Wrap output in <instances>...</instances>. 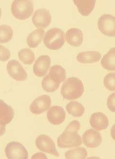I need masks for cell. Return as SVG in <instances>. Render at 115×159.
I'll return each mask as SVG.
<instances>
[{
  "label": "cell",
  "instance_id": "cell-15",
  "mask_svg": "<svg viewBox=\"0 0 115 159\" xmlns=\"http://www.w3.org/2000/svg\"><path fill=\"white\" fill-rule=\"evenodd\" d=\"M66 40L70 46L80 47L83 41V34L81 30L72 28L67 31L66 34Z\"/></svg>",
  "mask_w": 115,
  "mask_h": 159
},
{
  "label": "cell",
  "instance_id": "cell-19",
  "mask_svg": "<svg viewBox=\"0 0 115 159\" xmlns=\"http://www.w3.org/2000/svg\"><path fill=\"white\" fill-rule=\"evenodd\" d=\"M49 75L52 80L60 84L66 78V70L59 65L52 66L50 68Z\"/></svg>",
  "mask_w": 115,
  "mask_h": 159
},
{
  "label": "cell",
  "instance_id": "cell-13",
  "mask_svg": "<svg viewBox=\"0 0 115 159\" xmlns=\"http://www.w3.org/2000/svg\"><path fill=\"white\" fill-rule=\"evenodd\" d=\"M47 117L49 122L54 125L63 123L66 118V112L62 107L55 106L51 107L48 111Z\"/></svg>",
  "mask_w": 115,
  "mask_h": 159
},
{
  "label": "cell",
  "instance_id": "cell-18",
  "mask_svg": "<svg viewBox=\"0 0 115 159\" xmlns=\"http://www.w3.org/2000/svg\"><path fill=\"white\" fill-rule=\"evenodd\" d=\"M74 3L78 11L83 16L90 14L95 7L96 0H74Z\"/></svg>",
  "mask_w": 115,
  "mask_h": 159
},
{
  "label": "cell",
  "instance_id": "cell-11",
  "mask_svg": "<svg viewBox=\"0 0 115 159\" xmlns=\"http://www.w3.org/2000/svg\"><path fill=\"white\" fill-rule=\"evenodd\" d=\"M51 65V58L48 55H41L36 61L33 66V71L35 75L38 77L45 76Z\"/></svg>",
  "mask_w": 115,
  "mask_h": 159
},
{
  "label": "cell",
  "instance_id": "cell-10",
  "mask_svg": "<svg viewBox=\"0 0 115 159\" xmlns=\"http://www.w3.org/2000/svg\"><path fill=\"white\" fill-rule=\"evenodd\" d=\"M51 105L50 97L47 95H43L34 100L30 106V110L34 114H40L49 109Z\"/></svg>",
  "mask_w": 115,
  "mask_h": 159
},
{
  "label": "cell",
  "instance_id": "cell-24",
  "mask_svg": "<svg viewBox=\"0 0 115 159\" xmlns=\"http://www.w3.org/2000/svg\"><path fill=\"white\" fill-rule=\"evenodd\" d=\"M87 156V152L83 148H77L69 150L65 153V157L68 159H84Z\"/></svg>",
  "mask_w": 115,
  "mask_h": 159
},
{
  "label": "cell",
  "instance_id": "cell-30",
  "mask_svg": "<svg viewBox=\"0 0 115 159\" xmlns=\"http://www.w3.org/2000/svg\"><path fill=\"white\" fill-rule=\"evenodd\" d=\"M47 157L46 156V155L42 153H37L34 154L32 156L31 159H47Z\"/></svg>",
  "mask_w": 115,
  "mask_h": 159
},
{
  "label": "cell",
  "instance_id": "cell-4",
  "mask_svg": "<svg viewBox=\"0 0 115 159\" xmlns=\"http://www.w3.org/2000/svg\"><path fill=\"white\" fill-rule=\"evenodd\" d=\"M64 32L61 29L53 28L45 34L43 40L44 44L49 49L58 50L64 44Z\"/></svg>",
  "mask_w": 115,
  "mask_h": 159
},
{
  "label": "cell",
  "instance_id": "cell-6",
  "mask_svg": "<svg viewBox=\"0 0 115 159\" xmlns=\"http://www.w3.org/2000/svg\"><path fill=\"white\" fill-rule=\"evenodd\" d=\"M99 30L105 35L115 36V18L110 14H104L100 16L98 24Z\"/></svg>",
  "mask_w": 115,
  "mask_h": 159
},
{
  "label": "cell",
  "instance_id": "cell-21",
  "mask_svg": "<svg viewBox=\"0 0 115 159\" xmlns=\"http://www.w3.org/2000/svg\"><path fill=\"white\" fill-rule=\"evenodd\" d=\"M45 31L40 29L34 30L29 35L26 40V42L31 48H36L41 42L44 36Z\"/></svg>",
  "mask_w": 115,
  "mask_h": 159
},
{
  "label": "cell",
  "instance_id": "cell-31",
  "mask_svg": "<svg viewBox=\"0 0 115 159\" xmlns=\"http://www.w3.org/2000/svg\"><path fill=\"white\" fill-rule=\"evenodd\" d=\"M6 132V126L5 125L0 123V136L3 135Z\"/></svg>",
  "mask_w": 115,
  "mask_h": 159
},
{
  "label": "cell",
  "instance_id": "cell-8",
  "mask_svg": "<svg viewBox=\"0 0 115 159\" xmlns=\"http://www.w3.org/2000/svg\"><path fill=\"white\" fill-rule=\"evenodd\" d=\"M7 70L11 77L17 81H25L27 74L22 65L16 60L10 61L7 65Z\"/></svg>",
  "mask_w": 115,
  "mask_h": 159
},
{
  "label": "cell",
  "instance_id": "cell-3",
  "mask_svg": "<svg viewBox=\"0 0 115 159\" xmlns=\"http://www.w3.org/2000/svg\"><path fill=\"white\" fill-rule=\"evenodd\" d=\"M11 12L15 18L20 20L29 18L34 11V4L30 0H15L11 6Z\"/></svg>",
  "mask_w": 115,
  "mask_h": 159
},
{
  "label": "cell",
  "instance_id": "cell-7",
  "mask_svg": "<svg viewBox=\"0 0 115 159\" xmlns=\"http://www.w3.org/2000/svg\"><path fill=\"white\" fill-rule=\"evenodd\" d=\"M36 145L37 148L42 152L57 157L59 156L53 140L46 135H41L37 137L36 141Z\"/></svg>",
  "mask_w": 115,
  "mask_h": 159
},
{
  "label": "cell",
  "instance_id": "cell-27",
  "mask_svg": "<svg viewBox=\"0 0 115 159\" xmlns=\"http://www.w3.org/2000/svg\"><path fill=\"white\" fill-rule=\"evenodd\" d=\"M104 85L105 88L111 91H114L115 90V73L111 72L109 73L104 78Z\"/></svg>",
  "mask_w": 115,
  "mask_h": 159
},
{
  "label": "cell",
  "instance_id": "cell-17",
  "mask_svg": "<svg viewBox=\"0 0 115 159\" xmlns=\"http://www.w3.org/2000/svg\"><path fill=\"white\" fill-rule=\"evenodd\" d=\"M101 57V54L98 51H85L78 54L77 60L82 64H92L99 61Z\"/></svg>",
  "mask_w": 115,
  "mask_h": 159
},
{
  "label": "cell",
  "instance_id": "cell-9",
  "mask_svg": "<svg viewBox=\"0 0 115 159\" xmlns=\"http://www.w3.org/2000/svg\"><path fill=\"white\" fill-rule=\"evenodd\" d=\"M52 17L50 12L45 8L36 10L32 17V22L37 28L45 29L50 25Z\"/></svg>",
  "mask_w": 115,
  "mask_h": 159
},
{
  "label": "cell",
  "instance_id": "cell-28",
  "mask_svg": "<svg viewBox=\"0 0 115 159\" xmlns=\"http://www.w3.org/2000/svg\"><path fill=\"white\" fill-rule=\"evenodd\" d=\"M11 56L10 51L8 48L0 45V61H5L8 60Z\"/></svg>",
  "mask_w": 115,
  "mask_h": 159
},
{
  "label": "cell",
  "instance_id": "cell-32",
  "mask_svg": "<svg viewBox=\"0 0 115 159\" xmlns=\"http://www.w3.org/2000/svg\"><path fill=\"white\" fill-rule=\"evenodd\" d=\"M2 15V10L1 8L0 7V19H1V17Z\"/></svg>",
  "mask_w": 115,
  "mask_h": 159
},
{
  "label": "cell",
  "instance_id": "cell-2",
  "mask_svg": "<svg viewBox=\"0 0 115 159\" xmlns=\"http://www.w3.org/2000/svg\"><path fill=\"white\" fill-rule=\"evenodd\" d=\"M84 92V86L81 80L76 77L69 78L66 80L61 88V93L64 99L76 100L80 98Z\"/></svg>",
  "mask_w": 115,
  "mask_h": 159
},
{
  "label": "cell",
  "instance_id": "cell-5",
  "mask_svg": "<svg viewBox=\"0 0 115 159\" xmlns=\"http://www.w3.org/2000/svg\"><path fill=\"white\" fill-rule=\"evenodd\" d=\"M5 153L9 159H28V153L25 147L16 142H12L7 144Z\"/></svg>",
  "mask_w": 115,
  "mask_h": 159
},
{
  "label": "cell",
  "instance_id": "cell-1",
  "mask_svg": "<svg viewBox=\"0 0 115 159\" xmlns=\"http://www.w3.org/2000/svg\"><path fill=\"white\" fill-rule=\"evenodd\" d=\"M80 127L81 125L79 121H71L58 138V146L60 148H68L81 146L82 141L81 137L78 133Z\"/></svg>",
  "mask_w": 115,
  "mask_h": 159
},
{
  "label": "cell",
  "instance_id": "cell-22",
  "mask_svg": "<svg viewBox=\"0 0 115 159\" xmlns=\"http://www.w3.org/2000/svg\"><path fill=\"white\" fill-rule=\"evenodd\" d=\"M66 107L68 113L75 117H82L85 113L84 107L78 102H70Z\"/></svg>",
  "mask_w": 115,
  "mask_h": 159
},
{
  "label": "cell",
  "instance_id": "cell-16",
  "mask_svg": "<svg viewBox=\"0 0 115 159\" xmlns=\"http://www.w3.org/2000/svg\"><path fill=\"white\" fill-rule=\"evenodd\" d=\"M15 115L13 108L0 100V123L6 125L11 122Z\"/></svg>",
  "mask_w": 115,
  "mask_h": 159
},
{
  "label": "cell",
  "instance_id": "cell-23",
  "mask_svg": "<svg viewBox=\"0 0 115 159\" xmlns=\"http://www.w3.org/2000/svg\"><path fill=\"white\" fill-rule=\"evenodd\" d=\"M19 59L25 65H31L35 60V55L29 48H24L19 51Z\"/></svg>",
  "mask_w": 115,
  "mask_h": 159
},
{
  "label": "cell",
  "instance_id": "cell-20",
  "mask_svg": "<svg viewBox=\"0 0 115 159\" xmlns=\"http://www.w3.org/2000/svg\"><path fill=\"white\" fill-rule=\"evenodd\" d=\"M101 65L105 70L111 71L115 70V49L112 48L104 55L101 61Z\"/></svg>",
  "mask_w": 115,
  "mask_h": 159
},
{
  "label": "cell",
  "instance_id": "cell-26",
  "mask_svg": "<svg viewBox=\"0 0 115 159\" xmlns=\"http://www.w3.org/2000/svg\"><path fill=\"white\" fill-rule=\"evenodd\" d=\"M13 31L11 26L8 25H0V43L8 42L11 40Z\"/></svg>",
  "mask_w": 115,
  "mask_h": 159
},
{
  "label": "cell",
  "instance_id": "cell-12",
  "mask_svg": "<svg viewBox=\"0 0 115 159\" xmlns=\"http://www.w3.org/2000/svg\"><path fill=\"white\" fill-rule=\"evenodd\" d=\"M83 144L88 148H95L102 143V136L97 131L93 129L87 130L83 135Z\"/></svg>",
  "mask_w": 115,
  "mask_h": 159
},
{
  "label": "cell",
  "instance_id": "cell-14",
  "mask_svg": "<svg viewBox=\"0 0 115 159\" xmlns=\"http://www.w3.org/2000/svg\"><path fill=\"white\" fill-rule=\"evenodd\" d=\"M90 125L96 130L101 131L107 129L109 125V119L102 112L93 114L90 117Z\"/></svg>",
  "mask_w": 115,
  "mask_h": 159
},
{
  "label": "cell",
  "instance_id": "cell-29",
  "mask_svg": "<svg viewBox=\"0 0 115 159\" xmlns=\"http://www.w3.org/2000/svg\"><path fill=\"white\" fill-rule=\"evenodd\" d=\"M115 93H112L107 99V106L109 109L111 111L115 112Z\"/></svg>",
  "mask_w": 115,
  "mask_h": 159
},
{
  "label": "cell",
  "instance_id": "cell-25",
  "mask_svg": "<svg viewBox=\"0 0 115 159\" xmlns=\"http://www.w3.org/2000/svg\"><path fill=\"white\" fill-rule=\"evenodd\" d=\"M43 89L47 92L51 93L53 92L58 89L60 86V84L56 83L51 79L49 75H47L42 80L41 83Z\"/></svg>",
  "mask_w": 115,
  "mask_h": 159
}]
</instances>
